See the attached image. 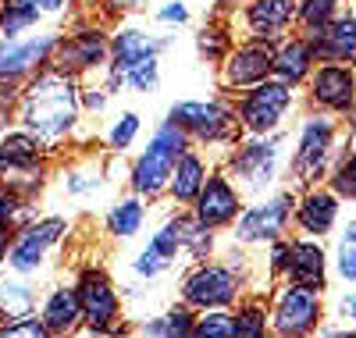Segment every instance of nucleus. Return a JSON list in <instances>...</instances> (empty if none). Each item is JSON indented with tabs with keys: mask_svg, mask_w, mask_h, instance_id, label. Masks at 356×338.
Returning a JSON list of instances; mask_svg holds the SVG:
<instances>
[{
	"mask_svg": "<svg viewBox=\"0 0 356 338\" xmlns=\"http://www.w3.org/2000/svg\"><path fill=\"white\" fill-rule=\"evenodd\" d=\"M243 207H246V196H243V189L235 186V182L225 175V168L221 164H214L211 168V175H207V182H203V189H200V196L193 200V218L200 221V225H207L211 232H221V235H228V228L235 225V218L243 214Z\"/></svg>",
	"mask_w": 356,
	"mask_h": 338,
	"instance_id": "nucleus-18",
	"label": "nucleus"
},
{
	"mask_svg": "<svg viewBox=\"0 0 356 338\" xmlns=\"http://www.w3.org/2000/svg\"><path fill=\"white\" fill-rule=\"evenodd\" d=\"M214 72H218V93H228V97L243 93V89L275 75V43L239 36Z\"/></svg>",
	"mask_w": 356,
	"mask_h": 338,
	"instance_id": "nucleus-14",
	"label": "nucleus"
},
{
	"mask_svg": "<svg viewBox=\"0 0 356 338\" xmlns=\"http://www.w3.org/2000/svg\"><path fill=\"white\" fill-rule=\"evenodd\" d=\"M232 338H275L271 335V306L267 292L250 289L232 306Z\"/></svg>",
	"mask_w": 356,
	"mask_h": 338,
	"instance_id": "nucleus-29",
	"label": "nucleus"
},
{
	"mask_svg": "<svg viewBox=\"0 0 356 338\" xmlns=\"http://www.w3.org/2000/svg\"><path fill=\"white\" fill-rule=\"evenodd\" d=\"M175 221H178V239H182V260L186 264H196V260H207V257H218L225 235L221 232H211L207 225H200L193 218V210H175Z\"/></svg>",
	"mask_w": 356,
	"mask_h": 338,
	"instance_id": "nucleus-30",
	"label": "nucleus"
},
{
	"mask_svg": "<svg viewBox=\"0 0 356 338\" xmlns=\"http://www.w3.org/2000/svg\"><path fill=\"white\" fill-rule=\"evenodd\" d=\"M342 129H346V136H349V143H356V107L342 118Z\"/></svg>",
	"mask_w": 356,
	"mask_h": 338,
	"instance_id": "nucleus-48",
	"label": "nucleus"
},
{
	"mask_svg": "<svg viewBox=\"0 0 356 338\" xmlns=\"http://www.w3.org/2000/svg\"><path fill=\"white\" fill-rule=\"evenodd\" d=\"M193 338H232V310H200Z\"/></svg>",
	"mask_w": 356,
	"mask_h": 338,
	"instance_id": "nucleus-40",
	"label": "nucleus"
},
{
	"mask_svg": "<svg viewBox=\"0 0 356 338\" xmlns=\"http://www.w3.org/2000/svg\"><path fill=\"white\" fill-rule=\"evenodd\" d=\"M50 178H54V157L33 136L18 129L15 121L0 129V182H8L18 196L43 203Z\"/></svg>",
	"mask_w": 356,
	"mask_h": 338,
	"instance_id": "nucleus-9",
	"label": "nucleus"
},
{
	"mask_svg": "<svg viewBox=\"0 0 356 338\" xmlns=\"http://www.w3.org/2000/svg\"><path fill=\"white\" fill-rule=\"evenodd\" d=\"M72 239V218L54 210H40L33 221H25L15 228L11 246H8V271L22 274V278H36L43 282L54 257L65 250V242Z\"/></svg>",
	"mask_w": 356,
	"mask_h": 338,
	"instance_id": "nucleus-7",
	"label": "nucleus"
},
{
	"mask_svg": "<svg viewBox=\"0 0 356 338\" xmlns=\"http://www.w3.org/2000/svg\"><path fill=\"white\" fill-rule=\"evenodd\" d=\"M79 100H82L86 121H89V125H97V121L111 111L114 93H111V86L104 82V75H100V79H82V82H79Z\"/></svg>",
	"mask_w": 356,
	"mask_h": 338,
	"instance_id": "nucleus-37",
	"label": "nucleus"
},
{
	"mask_svg": "<svg viewBox=\"0 0 356 338\" xmlns=\"http://www.w3.org/2000/svg\"><path fill=\"white\" fill-rule=\"evenodd\" d=\"M11 235H15V228H0V271H4V264H8V246H11Z\"/></svg>",
	"mask_w": 356,
	"mask_h": 338,
	"instance_id": "nucleus-46",
	"label": "nucleus"
},
{
	"mask_svg": "<svg viewBox=\"0 0 356 338\" xmlns=\"http://www.w3.org/2000/svg\"><path fill=\"white\" fill-rule=\"evenodd\" d=\"M50 65L72 79H100L111 65V25L97 11H79L54 47Z\"/></svg>",
	"mask_w": 356,
	"mask_h": 338,
	"instance_id": "nucleus-6",
	"label": "nucleus"
},
{
	"mask_svg": "<svg viewBox=\"0 0 356 338\" xmlns=\"http://www.w3.org/2000/svg\"><path fill=\"white\" fill-rule=\"evenodd\" d=\"M328 186L339 193L342 203H356V143H349L342 150V157L335 161V168L328 175Z\"/></svg>",
	"mask_w": 356,
	"mask_h": 338,
	"instance_id": "nucleus-38",
	"label": "nucleus"
},
{
	"mask_svg": "<svg viewBox=\"0 0 356 338\" xmlns=\"http://www.w3.org/2000/svg\"><path fill=\"white\" fill-rule=\"evenodd\" d=\"M328 321L339 328H356V285H342L328 303Z\"/></svg>",
	"mask_w": 356,
	"mask_h": 338,
	"instance_id": "nucleus-41",
	"label": "nucleus"
},
{
	"mask_svg": "<svg viewBox=\"0 0 356 338\" xmlns=\"http://www.w3.org/2000/svg\"><path fill=\"white\" fill-rule=\"evenodd\" d=\"M235 33L278 43L282 36L296 33V0H246V4L228 15Z\"/></svg>",
	"mask_w": 356,
	"mask_h": 338,
	"instance_id": "nucleus-21",
	"label": "nucleus"
},
{
	"mask_svg": "<svg viewBox=\"0 0 356 338\" xmlns=\"http://www.w3.org/2000/svg\"><path fill=\"white\" fill-rule=\"evenodd\" d=\"M346 214V203L339 200V193L321 182V186L300 189L296 193V207H292V232L296 235H310V239H332L339 221Z\"/></svg>",
	"mask_w": 356,
	"mask_h": 338,
	"instance_id": "nucleus-19",
	"label": "nucleus"
},
{
	"mask_svg": "<svg viewBox=\"0 0 356 338\" xmlns=\"http://www.w3.org/2000/svg\"><path fill=\"white\" fill-rule=\"evenodd\" d=\"M40 15H43V22L47 25H57V29H65L82 8H79V0H29Z\"/></svg>",
	"mask_w": 356,
	"mask_h": 338,
	"instance_id": "nucleus-43",
	"label": "nucleus"
},
{
	"mask_svg": "<svg viewBox=\"0 0 356 338\" xmlns=\"http://www.w3.org/2000/svg\"><path fill=\"white\" fill-rule=\"evenodd\" d=\"M285 161H289V129L271 132V136H246L243 132V139L218 164L243 189L246 200H257L285 182Z\"/></svg>",
	"mask_w": 356,
	"mask_h": 338,
	"instance_id": "nucleus-3",
	"label": "nucleus"
},
{
	"mask_svg": "<svg viewBox=\"0 0 356 338\" xmlns=\"http://www.w3.org/2000/svg\"><path fill=\"white\" fill-rule=\"evenodd\" d=\"M314 338H342V328L335 324V321H324L321 328H317V335Z\"/></svg>",
	"mask_w": 356,
	"mask_h": 338,
	"instance_id": "nucleus-47",
	"label": "nucleus"
},
{
	"mask_svg": "<svg viewBox=\"0 0 356 338\" xmlns=\"http://www.w3.org/2000/svg\"><path fill=\"white\" fill-rule=\"evenodd\" d=\"M61 40L57 25H40L33 33H22L11 40H0V79L25 82L36 72H43L54 57V47Z\"/></svg>",
	"mask_w": 356,
	"mask_h": 338,
	"instance_id": "nucleus-16",
	"label": "nucleus"
},
{
	"mask_svg": "<svg viewBox=\"0 0 356 338\" xmlns=\"http://www.w3.org/2000/svg\"><path fill=\"white\" fill-rule=\"evenodd\" d=\"M40 282L36 278H22L15 271H0V321H22L33 317L40 306Z\"/></svg>",
	"mask_w": 356,
	"mask_h": 338,
	"instance_id": "nucleus-27",
	"label": "nucleus"
},
{
	"mask_svg": "<svg viewBox=\"0 0 356 338\" xmlns=\"http://www.w3.org/2000/svg\"><path fill=\"white\" fill-rule=\"evenodd\" d=\"M235 40H239V33H235V25H232L228 15H203V22L196 25V33H193L200 61L211 65V68L221 65L225 54L235 47Z\"/></svg>",
	"mask_w": 356,
	"mask_h": 338,
	"instance_id": "nucleus-28",
	"label": "nucleus"
},
{
	"mask_svg": "<svg viewBox=\"0 0 356 338\" xmlns=\"http://www.w3.org/2000/svg\"><path fill=\"white\" fill-rule=\"evenodd\" d=\"M193 146V139L175 125V121L161 118L150 139H146L139 150H136V157L129 161V171H125V186L129 193L143 196V200H150V203H161L164 200V189H168V178L178 164V157Z\"/></svg>",
	"mask_w": 356,
	"mask_h": 338,
	"instance_id": "nucleus-5",
	"label": "nucleus"
},
{
	"mask_svg": "<svg viewBox=\"0 0 356 338\" xmlns=\"http://www.w3.org/2000/svg\"><path fill=\"white\" fill-rule=\"evenodd\" d=\"M15 125L33 136L54 161L79 146H93L89 143V121L79 100V79L57 72L54 65L22 82Z\"/></svg>",
	"mask_w": 356,
	"mask_h": 338,
	"instance_id": "nucleus-1",
	"label": "nucleus"
},
{
	"mask_svg": "<svg viewBox=\"0 0 356 338\" xmlns=\"http://www.w3.org/2000/svg\"><path fill=\"white\" fill-rule=\"evenodd\" d=\"M72 285H75V292H79V306H82L86 328L111 335L118 324L129 321L125 296H122V289H118V282H114V274H111L104 264H97V260L79 264Z\"/></svg>",
	"mask_w": 356,
	"mask_h": 338,
	"instance_id": "nucleus-11",
	"label": "nucleus"
},
{
	"mask_svg": "<svg viewBox=\"0 0 356 338\" xmlns=\"http://www.w3.org/2000/svg\"><path fill=\"white\" fill-rule=\"evenodd\" d=\"M282 282H292V285H303V289L328 296V289H332V253H328V246H324V239L289 232V260H285Z\"/></svg>",
	"mask_w": 356,
	"mask_h": 338,
	"instance_id": "nucleus-20",
	"label": "nucleus"
},
{
	"mask_svg": "<svg viewBox=\"0 0 356 338\" xmlns=\"http://www.w3.org/2000/svg\"><path fill=\"white\" fill-rule=\"evenodd\" d=\"M72 338H111L107 331H93V328H82V331H75Z\"/></svg>",
	"mask_w": 356,
	"mask_h": 338,
	"instance_id": "nucleus-50",
	"label": "nucleus"
},
{
	"mask_svg": "<svg viewBox=\"0 0 356 338\" xmlns=\"http://www.w3.org/2000/svg\"><path fill=\"white\" fill-rule=\"evenodd\" d=\"M150 210H154V203L136 196V193L114 196L111 207L104 210V218H100L104 235L111 242H132V239H139L143 228H146V221H150Z\"/></svg>",
	"mask_w": 356,
	"mask_h": 338,
	"instance_id": "nucleus-25",
	"label": "nucleus"
},
{
	"mask_svg": "<svg viewBox=\"0 0 356 338\" xmlns=\"http://www.w3.org/2000/svg\"><path fill=\"white\" fill-rule=\"evenodd\" d=\"M111 153L107 150H93V146H79L72 157H57L54 161V178L50 186H57L68 200L82 203V200H97L107 186H111Z\"/></svg>",
	"mask_w": 356,
	"mask_h": 338,
	"instance_id": "nucleus-13",
	"label": "nucleus"
},
{
	"mask_svg": "<svg viewBox=\"0 0 356 338\" xmlns=\"http://www.w3.org/2000/svg\"><path fill=\"white\" fill-rule=\"evenodd\" d=\"M0 338H54V335L33 314V317H22V321H0Z\"/></svg>",
	"mask_w": 356,
	"mask_h": 338,
	"instance_id": "nucleus-44",
	"label": "nucleus"
},
{
	"mask_svg": "<svg viewBox=\"0 0 356 338\" xmlns=\"http://www.w3.org/2000/svg\"><path fill=\"white\" fill-rule=\"evenodd\" d=\"M346 146H349V136L342 129V118L303 107L296 114V125L289 129V161H285L282 186L300 193V189L328 182V175Z\"/></svg>",
	"mask_w": 356,
	"mask_h": 338,
	"instance_id": "nucleus-2",
	"label": "nucleus"
},
{
	"mask_svg": "<svg viewBox=\"0 0 356 338\" xmlns=\"http://www.w3.org/2000/svg\"><path fill=\"white\" fill-rule=\"evenodd\" d=\"M40 324L54 335V338H72L75 331L86 328L82 321V306H79V292L72 282H50L40 292V306H36Z\"/></svg>",
	"mask_w": 356,
	"mask_h": 338,
	"instance_id": "nucleus-22",
	"label": "nucleus"
},
{
	"mask_svg": "<svg viewBox=\"0 0 356 338\" xmlns=\"http://www.w3.org/2000/svg\"><path fill=\"white\" fill-rule=\"evenodd\" d=\"M36 214H40L36 200H25L8 186V182H0V228H18L25 221H33Z\"/></svg>",
	"mask_w": 356,
	"mask_h": 338,
	"instance_id": "nucleus-36",
	"label": "nucleus"
},
{
	"mask_svg": "<svg viewBox=\"0 0 356 338\" xmlns=\"http://www.w3.org/2000/svg\"><path fill=\"white\" fill-rule=\"evenodd\" d=\"M79 8H82V11H97L100 0H79Z\"/></svg>",
	"mask_w": 356,
	"mask_h": 338,
	"instance_id": "nucleus-51",
	"label": "nucleus"
},
{
	"mask_svg": "<svg viewBox=\"0 0 356 338\" xmlns=\"http://www.w3.org/2000/svg\"><path fill=\"white\" fill-rule=\"evenodd\" d=\"M317 68V57H314V47L310 40L296 29V33L282 36L275 43V79L303 89V82L310 79V72Z\"/></svg>",
	"mask_w": 356,
	"mask_h": 338,
	"instance_id": "nucleus-26",
	"label": "nucleus"
},
{
	"mask_svg": "<svg viewBox=\"0 0 356 338\" xmlns=\"http://www.w3.org/2000/svg\"><path fill=\"white\" fill-rule=\"evenodd\" d=\"M18 93H22V82L11 79H0V129L15 121V107H18Z\"/></svg>",
	"mask_w": 356,
	"mask_h": 338,
	"instance_id": "nucleus-45",
	"label": "nucleus"
},
{
	"mask_svg": "<svg viewBox=\"0 0 356 338\" xmlns=\"http://www.w3.org/2000/svg\"><path fill=\"white\" fill-rule=\"evenodd\" d=\"M267 306H271V335L275 338H314L317 328L328 321V299L324 292L278 282L267 292Z\"/></svg>",
	"mask_w": 356,
	"mask_h": 338,
	"instance_id": "nucleus-12",
	"label": "nucleus"
},
{
	"mask_svg": "<svg viewBox=\"0 0 356 338\" xmlns=\"http://www.w3.org/2000/svg\"><path fill=\"white\" fill-rule=\"evenodd\" d=\"M193 328H196V310H189L182 299H175L161 310V338H193Z\"/></svg>",
	"mask_w": 356,
	"mask_h": 338,
	"instance_id": "nucleus-39",
	"label": "nucleus"
},
{
	"mask_svg": "<svg viewBox=\"0 0 356 338\" xmlns=\"http://www.w3.org/2000/svg\"><path fill=\"white\" fill-rule=\"evenodd\" d=\"M214 164H218V161H211L200 146H189L182 157H178V164H175V171H171V178H168V189H164L168 207H171V210L193 207V200L200 196L203 182H207V175H211Z\"/></svg>",
	"mask_w": 356,
	"mask_h": 338,
	"instance_id": "nucleus-24",
	"label": "nucleus"
},
{
	"mask_svg": "<svg viewBox=\"0 0 356 338\" xmlns=\"http://www.w3.org/2000/svg\"><path fill=\"white\" fill-rule=\"evenodd\" d=\"M193 4L196 0H154V8L146 15H150V25H157L161 33H178V29L196 22Z\"/></svg>",
	"mask_w": 356,
	"mask_h": 338,
	"instance_id": "nucleus-35",
	"label": "nucleus"
},
{
	"mask_svg": "<svg viewBox=\"0 0 356 338\" xmlns=\"http://www.w3.org/2000/svg\"><path fill=\"white\" fill-rule=\"evenodd\" d=\"M143 139V114L132 111V107H122L107 118V125L100 132V146L111 153V157H125L132 153Z\"/></svg>",
	"mask_w": 356,
	"mask_h": 338,
	"instance_id": "nucleus-31",
	"label": "nucleus"
},
{
	"mask_svg": "<svg viewBox=\"0 0 356 338\" xmlns=\"http://www.w3.org/2000/svg\"><path fill=\"white\" fill-rule=\"evenodd\" d=\"M332 282L335 285H356V214H342L332 242Z\"/></svg>",
	"mask_w": 356,
	"mask_h": 338,
	"instance_id": "nucleus-32",
	"label": "nucleus"
},
{
	"mask_svg": "<svg viewBox=\"0 0 356 338\" xmlns=\"http://www.w3.org/2000/svg\"><path fill=\"white\" fill-rule=\"evenodd\" d=\"M168 121L182 129L193 146H200L211 161H221L225 153L243 139V125L235 118V104L228 93L214 97H186L168 107Z\"/></svg>",
	"mask_w": 356,
	"mask_h": 338,
	"instance_id": "nucleus-4",
	"label": "nucleus"
},
{
	"mask_svg": "<svg viewBox=\"0 0 356 338\" xmlns=\"http://www.w3.org/2000/svg\"><path fill=\"white\" fill-rule=\"evenodd\" d=\"M154 8V0H100V8H97V15L107 22V25H114V22H122V18H136V15H146Z\"/></svg>",
	"mask_w": 356,
	"mask_h": 338,
	"instance_id": "nucleus-42",
	"label": "nucleus"
},
{
	"mask_svg": "<svg viewBox=\"0 0 356 338\" xmlns=\"http://www.w3.org/2000/svg\"><path fill=\"white\" fill-rule=\"evenodd\" d=\"M346 8H349V0H296V29L303 36H314L317 29H324Z\"/></svg>",
	"mask_w": 356,
	"mask_h": 338,
	"instance_id": "nucleus-34",
	"label": "nucleus"
},
{
	"mask_svg": "<svg viewBox=\"0 0 356 338\" xmlns=\"http://www.w3.org/2000/svg\"><path fill=\"white\" fill-rule=\"evenodd\" d=\"M303 107L332 114V118H346L356 107V65H321L310 72V79L303 82Z\"/></svg>",
	"mask_w": 356,
	"mask_h": 338,
	"instance_id": "nucleus-17",
	"label": "nucleus"
},
{
	"mask_svg": "<svg viewBox=\"0 0 356 338\" xmlns=\"http://www.w3.org/2000/svg\"><path fill=\"white\" fill-rule=\"evenodd\" d=\"M111 338H139V335H136V328H132V317H129L125 324H118V328L111 331Z\"/></svg>",
	"mask_w": 356,
	"mask_h": 338,
	"instance_id": "nucleus-49",
	"label": "nucleus"
},
{
	"mask_svg": "<svg viewBox=\"0 0 356 338\" xmlns=\"http://www.w3.org/2000/svg\"><path fill=\"white\" fill-rule=\"evenodd\" d=\"M292 207H296V189L278 186L267 196L246 200L243 214L228 228V239L243 250H264L292 232Z\"/></svg>",
	"mask_w": 356,
	"mask_h": 338,
	"instance_id": "nucleus-10",
	"label": "nucleus"
},
{
	"mask_svg": "<svg viewBox=\"0 0 356 338\" xmlns=\"http://www.w3.org/2000/svg\"><path fill=\"white\" fill-rule=\"evenodd\" d=\"M342 338H356V328H342Z\"/></svg>",
	"mask_w": 356,
	"mask_h": 338,
	"instance_id": "nucleus-52",
	"label": "nucleus"
},
{
	"mask_svg": "<svg viewBox=\"0 0 356 338\" xmlns=\"http://www.w3.org/2000/svg\"><path fill=\"white\" fill-rule=\"evenodd\" d=\"M314 47L317 65H356V4H349L342 15H335L324 29H317L314 36H307Z\"/></svg>",
	"mask_w": 356,
	"mask_h": 338,
	"instance_id": "nucleus-23",
	"label": "nucleus"
},
{
	"mask_svg": "<svg viewBox=\"0 0 356 338\" xmlns=\"http://www.w3.org/2000/svg\"><path fill=\"white\" fill-rule=\"evenodd\" d=\"M232 104L246 136H271V132H285L296 121V114L303 111V89L271 75L243 89V93H235Z\"/></svg>",
	"mask_w": 356,
	"mask_h": 338,
	"instance_id": "nucleus-8",
	"label": "nucleus"
},
{
	"mask_svg": "<svg viewBox=\"0 0 356 338\" xmlns=\"http://www.w3.org/2000/svg\"><path fill=\"white\" fill-rule=\"evenodd\" d=\"M175 43V33H161L157 25L143 22V15L136 18H122L111 25V65L107 72H125L139 61L150 57H164Z\"/></svg>",
	"mask_w": 356,
	"mask_h": 338,
	"instance_id": "nucleus-15",
	"label": "nucleus"
},
{
	"mask_svg": "<svg viewBox=\"0 0 356 338\" xmlns=\"http://www.w3.org/2000/svg\"><path fill=\"white\" fill-rule=\"evenodd\" d=\"M40 25H47V22L29 0H0V40L33 33Z\"/></svg>",
	"mask_w": 356,
	"mask_h": 338,
	"instance_id": "nucleus-33",
	"label": "nucleus"
}]
</instances>
